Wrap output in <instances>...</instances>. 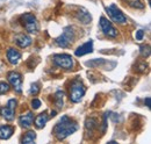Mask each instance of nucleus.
Instances as JSON below:
<instances>
[{
    "mask_svg": "<svg viewBox=\"0 0 151 144\" xmlns=\"http://www.w3.org/2000/svg\"><path fill=\"white\" fill-rule=\"evenodd\" d=\"M78 130V125L77 122H75L72 119H70L69 116L64 115L59 122L56 126L54 127V135L56 136L57 140L63 141L65 140L68 136L72 135L73 132H76Z\"/></svg>",
    "mask_w": 151,
    "mask_h": 144,
    "instance_id": "obj_1",
    "label": "nucleus"
},
{
    "mask_svg": "<svg viewBox=\"0 0 151 144\" xmlns=\"http://www.w3.org/2000/svg\"><path fill=\"white\" fill-rule=\"evenodd\" d=\"M85 92H86V89H85L83 81L79 80V79H75V80L71 83V85H70V94H69V98H70V100H71L72 102L77 104V102H79V101L83 99V96L85 95Z\"/></svg>",
    "mask_w": 151,
    "mask_h": 144,
    "instance_id": "obj_2",
    "label": "nucleus"
},
{
    "mask_svg": "<svg viewBox=\"0 0 151 144\" xmlns=\"http://www.w3.org/2000/svg\"><path fill=\"white\" fill-rule=\"evenodd\" d=\"M20 22L21 24L23 26V28L28 32V33H37L38 30V23H37V20L36 18L30 14V13H24L23 15H21L20 18Z\"/></svg>",
    "mask_w": 151,
    "mask_h": 144,
    "instance_id": "obj_3",
    "label": "nucleus"
},
{
    "mask_svg": "<svg viewBox=\"0 0 151 144\" xmlns=\"http://www.w3.org/2000/svg\"><path fill=\"white\" fill-rule=\"evenodd\" d=\"M75 40V32L71 27H66L63 32V34L59 36L56 40V43L58 47H62V48H68L70 44H72Z\"/></svg>",
    "mask_w": 151,
    "mask_h": 144,
    "instance_id": "obj_4",
    "label": "nucleus"
},
{
    "mask_svg": "<svg viewBox=\"0 0 151 144\" xmlns=\"http://www.w3.org/2000/svg\"><path fill=\"white\" fill-rule=\"evenodd\" d=\"M54 63L58 68L70 70L73 68V58L68 54H58L54 56Z\"/></svg>",
    "mask_w": 151,
    "mask_h": 144,
    "instance_id": "obj_5",
    "label": "nucleus"
},
{
    "mask_svg": "<svg viewBox=\"0 0 151 144\" xmlns=\"http://www.w3.org/2000/svg\"><path fill=\"white\" fill-rule=\"evenodd\" d=\"M17 100L15 99H11L7 102V106L0 109V114L2 115V117L7 121H12L14 119V114H15V107H17Z\"/></svg>",
    "mask_w": 151,
    "mask_h": 144,
    "instance_id": "obj_6",
    "label": "nucleus"
},
{
    "mask_svg": "<svg viewBox=\"0 0 151 144\" xmlns=\"http://www.w3.org/2000/svg\"><path fill=\"white\" fill-rule=\"evenodd\" d=\"M108 15L111 17V19L113 20L115 23H126L127 21V18L124 17V14L117 8V6L115 4H112L111 6H108L106 8Z\"/></svg>",
    "mask_w": 151,
    "mask_h": 144,
    "instance_id": "obj_7",
    "label": "nucleus"
},
{
    "mask_svg": "<svg viewBox=\"0 0 151 144\" xmlns=\"http://www.w3.org/2000/svg\"><path fill=\"white\" fill-rule=\"evenodd\" d=\"M7 79L9 81V84L12 85V87L17 91L18 93L22 92V76L19 72L11 71L7 74Z\"/></svg>",
    "mask_w": 151,
    "mask_h": 144,
    "instance_id": "obj_8",
    "label": "nucleus"
},
{
    "mask_svg": "<svg viewBox=\"0 0 151 144\" xmlns=\"http://www.w3.org/2000/svg\"><path fill=\"white\" fill-rule=\"evenodd\" d=\"M100 27H101L104 34L107 35L108 37H116L117 36V30L113 27L112 22L105 17L100 18Z\"/></svg>",
    "mask_w": 151,
    "mask_h": 144,
    "instance_id": "obj_9",
    "label": "nucleus"
},
{
    "mask_svg": "<svg viewBox=\"0 0 151 144\" xmlns=\"http://www.w3.org/2000/svg\"><path fill=\"white\" fill-rule=\"evenodd\" d=\"M92 51H93V41L90 40V41L86 42L85 44L78 47L75 54H76V56L80 57V56H84V55H86V54H91Z\"/></svg>",
    "mask_w": 151,
    "mask_h": 144,
    "instance_id": "obj_10",
    "label": "nucleus"
},
{
    "mask_svg": "<svg viewBox=\"0 0 151 144\" xmlns=\"http://www.w3.org/2000/svg\"><path fill=\"white\" fill-rule=\"evenodd\" d=\"M34 122V114L32 112H27L26 114H22L19 117V123L23 128H30Z\"/></svg>",
    "mask_w": 151,
    "mask_h": 144,
    "instance_id": "obj_11",
    "label": "nucleus"
},
{
    "mask_svg": "<svg viewBox=\"0 0 151 144\" xmlns=\"http://www.w3.org/2000/svg\"><path fill=\"white\" fill-rule=\"evenodd\" d=\"M14 40H15V43L20 48H27L32 44V38L26 34H17Z\"/></svg>",
    "mask_w": 151,
    "mask_h": 144,
    "instance_id": "obj_12",
    "label": "nucleus"
},
{
    "mask_svg": "<svg viewBox=\"0 0 151 144\" xmlns=\"http://www.w3.org/2000/svg\"><path fill=\"white\" fill-rule=\"evenodd\" d=\"M7 59H8V62H9L11 64H13V65L18 64L19 60L21 59V54H20V51L15 50L14 48H9V49L7 50Z\"/></svg>",
    "mask_w": 151,
    "mask_h": 144,
    "instance_id": "obj_13",
    "label": "nucleus"
},
{
    "mask_svg": "<svg viewBox=\"0 0 151 144\" xmlns=\"http://www.w3.org/2000/svg\"><path fill=\"white\" fill-rule=\"evenodd\" d=\"M48 120H49V116H48V114L45 112L38 114L37 116H36V119H35V126H36V128L42 129L43 127L47 125Z\"/></svg>",
    "mask_w": 151,
    "mask_h": 144,
    "instance_id": "obj_14",
    "label": "nucleus"
},
{
    "mask_svg": "<svg viewBox=\"0 0 151 144\" xmlns=\"http://www.w3.org/2000/svg\"><path fill=\"white\" fill-rule=\"evenodd\" d=\"M14 132V128L11 126L0 127V140H8Z\"/></svg>",
    "mask_w": 151,
    "mask_h": 144,
    "instance_id": "obj_15",
    "label": "nucleus"
},
{
    "mask_svg": "<svg viewBox=\"0 0 151 144\" xmlns=\"http://www.w3.org/2000/svg\"><path fill=\"white\" fill-rule=\"evenodd\" d=\"M54 102L58 108H62L64 105V92L62 91H57L54 96Z\"/></svg>",
    "mask_w": 151,
    "mask_h": 144,
    "instance_id": "obj_16",
    "label": "nucleus"
},
{
    "mask_svg": "<svg viewBox=\"0 0 151 144\" xmlns=\"http://www.w3.org/2000/svg\"><path fill=\"white\" fill-rule=\"evenodd\" d=\"M35 140H36V134H35V131H28V132L23 136V138H22V143L32 144V143H34Z\"/></svg>",
    "mask_w": 151,
    "mask_h": 144,
    "instance_id": "obj_17",
    "label": "nucleus"
},
{
    "mask_svg": "<svg viewBox=\"0 0 151 144\" xmlns=\"http://www.w3.org/2000/svg\"><path fill=\"white\" fill-rule=\"evenodd\" d=\"M77 19H78L79 21H81L83 23H88V22L91 21V15H90L88 12L84 11V12H79V13L77 14Z\"/></svg>",
    "mask_w": 151,
    "mask_h": 144,
    "instance_id": "obj_18",
    "label": "nucleus"
},
{
    "mask_svg": "<svg viewBox=\"0 0 151 144\" xmlns=\"http://www.w3.org/2000/svg\"><path fill=\"white\" fill-rule=\"evenodd\" d=\"M126 2L128 4V6H130L135 9H143L144 8V4L141 0H126Z\"/></svg>",
    "mask_w": 151,
    "mask_h": 144,
    "instance_id": "obj_19",
    "label": "nucleus"
},
{
    "mask_svg": "<svg viewBox=\"0 0 151 144\" xmlns=\"http://www.w3.org/2000/svg\"><path fill=\"white\" fill-rule=\"evenodd\" d=\"M96 125H98V122H96V120L93 119V117H90V119H87L86 120V122H85V127L87 128V129H90L91 131L96 128Z\"/></svg>",
    "mask_w": 151,
    "mask_h": 144,
    "instance_id": "obj_20",
    "label": "nucleus"
},
{
    "mask_svg": "<svg viewBox=\"0 0 151 144\" xmlns=\"http://www.w3.org/2000/svg\"><path fill=\"white\" fill-rule=\"evenodd\" d=\"M9 90H11L9 84H7L5 81H0V94H5V93H7Z\"/></svg>",
    "mask_w": 151,
    "mask_h": 144,
    "instance_id": "obj_21",
    "label": "nucleus"
},
{
    "mask_svg": "<svg viewBox=\"0 0 151 144\" xmlns=\"http://www.w3.org/2000/svg\"><path fill=\"white\" fill-rule=\"evenodd\" d=\"M141 55H142L143 57H148V56L150 55V48H149V45H143V47H141Z\"/></svg>",
    "mask_w": 151,
    "mask_h": 144,
    "instance_id": "obj_22",
    "label": "nucleus"
},
{
    "mask_svg": "<svg viewBox=\"0 0 151 144\" xmlns=\"http://www.w3.org/2000/svg\"><path fill=\"white\" fill-rule=\"evenodd\" d=\"M38 92H40V86H38V84L37 83L33 84L32 87H30V94H32V95H37Z\"/></svg>",
    "mask_w": 151,
    "mask_h": 144,
    "instance_id": "obj_23",
    "label": "nucleus"
},
{
    "mask_svg": "<svg viewBox=\"0 0 151 144\" xmlns=\"http://www.w3.org/2000/svg\"><path fill=\"white\" fill-rule=\"evenodd\" d=\"M40 106H41V101L38 99H33V101H32V108L33 109H38Z\"/></svg>",
    "mask_w": 151,
    "mask_h": 144,
    "instance_id": "obj_24",
    "label": "nucleus"
},
{
    "mask_svg": "<svg viewBox=\"0 0 151 144\" xmlns=\"http://www.w3.org/2000/svg\"><path fill=\"white\" fill-rule=\"evenodd\" d=\"M143 37H144V32L143 30H137L136 32V40H138V41H141V40H143Z\"/></svg>",
    "mask_w": 151,
    "mask_h": 144,
    "instance_id": "obj_25",
    "label": "nucleus"
},
{
    "mask_svg": "<svg viewBox=\"0 0 151 144\" xmlns=\"http://www.w3.org/2000/svg\"><path fill=\"white\" fill-rule=\"evenodd\" d=\"M150 101H151L150 96H148V98L145 99V105H147V107L148 108H150Z\"/></svg>",
    "mask_w": 151,
    "mask_h": 144,
    "instance_id": "obj_26",
    "label": "nucleus"
},
{
    "mask_svg": "<svg viewBox=\"0 0 151 144\" xmlns=\"http://www.w3.org/2000/svg\"><path fill=\"white\" fill-rule=\"evenodd\" d=\"M55 115H56V110H52L51 112V116H55Z\"/></svg>",
    "mask_w": 151,
    "mask_h": 144,
    "instance_id": "obj_27",
    "label": "nucleus"
}]
</instances>
